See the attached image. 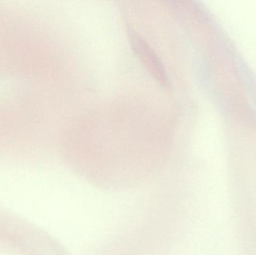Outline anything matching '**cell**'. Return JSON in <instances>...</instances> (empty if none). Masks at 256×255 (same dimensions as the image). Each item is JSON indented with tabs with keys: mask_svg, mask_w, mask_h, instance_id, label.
Returning a JSON list of instances; mask_svg holds the SVG:
<instances>
[{
	"mask_svg": "<svg viewBox=\"0 0 256 255\" xmlns=\"http://www.w3.org/2000/svg\"><path fill=\"white\" fill-rule=\"evenodd\" d=\"M131 46L138 59L146 66L153 77L164 86H168L170 79L166 70L158 54L141 35L130 31L129 34Z\"/></svg>",
	"mask_w": 256,
	"mask_h": 255,
	"instance_id": "6da1fadb",
	"label": "cell"
}]
</instances>
